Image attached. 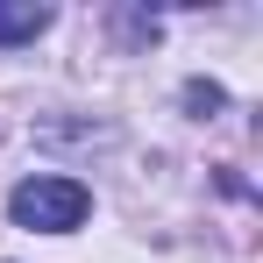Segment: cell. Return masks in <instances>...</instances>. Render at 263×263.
<instances>
[{"label":"cell","instance_id":"6da1fadb","mask_svg":"<svg viewBox=\"0 0 263 263\" xmlns=\"http://www.w3.org/2000/svg\"><path fill=\"white\" fill-rule=\"evenodd\" d=\"M7 214H14V228H36V235H71V228L92 214V192L79 185V178L36 171V178H22V185H14Z\"/></svg>","mask_w":263,"mask_h":263},{"label":"cell","instance_id":"7a4b0ae2","mask_svg":"<svg viewBox=\"0 0 263 263\" xmlns=\"http://www.w3.org/2000/svg\"><path fill=\"white\" fill-rule=\"evenodd\" d=\"M50 22H57V7H50V0H0V50L36 43Z\"/></svg>","mask_w":263,"mask_h":263},{"label":"cell","instance_id":"3957f363","mask_svg":"<svg viewBox=\"0 0 263 263\" xmlns=\"http://www.w3.org/2000/svg\"><path fill=\"white\" fill-rule=\"evenodd\" d=\"M185 100H192V107H206V114H214V107H220V86H199V79H192V86H185Z\"/></svg>","mask_w":263,"mask_h":263}]
</instances>
